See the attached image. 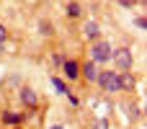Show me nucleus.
Listing matches in <instances>:
<instances>
[{
  "mask_svg": "<svg viewBox=\"0 0 147 129\" xmlns=\"http://www.w3.org/2000/svg\"><path fill=\"white\" fill-rule=\"evenodd\" d=\"M111 54H114V44L109 39H98V41L88 44V59L96 67H109L111 65Z\"/></svg>",
  "mask_w": 147,
  "mask_h": 129,
  "instance_id": "1",
  "label": "nucleus"
},
{
  "mask_svg": "<svg viewBox=\"0 0 147 129\" xmlns=\"http://www.w3.org/2000/svg\"><path fill=\"white\" fill-rule=\"evenodd\" d=\"M96 85L101 88V93H109V96L121 93V88H119V72L114 67H101L98 78H96Z\"/></svg>",
  "mask_w": 147,
  "mask_h": 129,
  "instance_id": "2",
  "label": "nucleus"
},
{
  "mask_svg": "<svg viewBox=\"0 0 147 129\" xmlns=\"http://www.w3.org/2000/svg\"><path fill=\"white\" fill-rule=\"evenodd\" d=\"M111 65H114L116 72H132V67H134V52H132V47H114Z\"/></svg>",
  "mask_w": 147,
  "mask_h": 129,
  "instance_id": "3",
  "label": "nucleus"
},
{
  "mask_svg": "<svg viewBox=\"0 0 147 129\" xmlns=\"http://www.w3.org/2000/svg\"><path fill=\"white\" fill-rule=\"evenodd\" d=\"M28 119H31V111H13V109H3L0 111V127L3 129L23 127Z\"/></svg>",
  "mask_w": 147,
  "mask_h": 129,
  "instance_id": "4",
  "label": "nucleus"
},
{
  "mask_svg": "<svg viewBox=\"0 0 147 129\" xmlns=\"http://www.w3.org/2000/svg\"><path fill=\"white\" fill-rule=\"evenodd\" d=\"M18 103L23 106V111H36L39 109V93L31 85H21L18 88Z\"/></svg>",
  "mask_w": 147,
  "mask_h": 129,
  "instance_id": "5",
  "label": "nucleus"
},
{
  "mask_svg": "<svg viewBox=\"0 0 147 129\" xmlns=\"http://www.w3.org/2000/svg\"><path fill=\"white\" fill-rule=\"evenodd\" d=\"M59 70H62V75H59V78H62L67 85L80 80V62H78L75 57H67V59L62 62V67H59Z\"/></svg>",
  "mask_w": 147,
  "mask_h": 129,
  "instance_id": "6",
  "label": "nucleus"
},
{
  "mask_svg": "<svg viewBox=\"0 0 147 129\" xmlns=\"http://www.w3.org/2000/svg\"><path fill=\"white\" fill-rule=\"evenodd\" d=\"M83 36H85V41L88 44H93V41H98V39H103V31H101V23L98 21H93V18H88L85 23H83Z\"/></svg>",
  "mask_w": 147,
  "mask_h": 129,
  "instance_id": "7",
  "label": "nucleus"
},
{
  "mask_svg": "<svg viewBox=\"0 0 147 129\" xmlns=\"http://www.w3.org/2000/svg\"><path fill=\"white\" fill-rule=\"evenodd\" d=\"M83 16H85V8H83L80 0H67V3H65V18H67V21H78V18H83Z\"/></svg>",
  "mask_w": 147,
  "mask_h": 129,
  "instance_id": "8",
  "label": "nucleus"
},
{
  "mask_svg": "<svg viewBox=\"0 0 147 129\" xmlns=\"http://www.w3.org/2000/svg\"><path fill=\"white\" fill-rule=\"evenodd\" d=\"M98 70H101V67H96L90 59L80 62V80H85L88 85H90V83H96V78H98Z\"/></svg>",
  "mask_w": 147,
  "mask_h": 129,
  "instance_id": "9",
  "label": "nucleus"
},
{
  "mask_svg": "<svg viewBox=\"0 0 147 129\" xmlns=\"http://www.w3.org/2000/svg\"><path fill=\"white\" fill-rule=\"evenodd\" d=\"M119 88H121V93H134V88H137L134 72H119Z\"/></svg>",
  "mask_w": 147,
  "mask_h": 129,
  "instance_id": "10",
  "label": "nucleus"
},
{
  "mask_svg": "<svg viewBox=\"0 0 147 129\" xmlns=\"http://www.w3.org/2000/svg\"><path fill=\"white\" fill-rule=\"evenodd\" d=\"M36 31H39V36H44V39H52V36H54V23H52L49 18H41V21L36 23Z\"/></svg>",
  "mask_w": 147,
  "mask_h": 129,
  "instance_id": "11",
  "label": "nucleus"
},
{
  "mask_svg": "<svg viewBox=\"0 0 147 129\" xmlns=\"http://www.w3.org/2000/svg\"><path fill=\"white\" fill-rule=\"evenodd\" d=\"M49 83H52V88H54L57 96H67V93H70V85H67L59 75H49Z\"/></svg>",
  "mask_w": 147,
  "mask_h": 129,
  "instance_id": "12",
  "label": "nucleus"
},
{
  "mask_svg": "<svg viewBox=\"0 0 147 129\" xmlns=\"http://www.w3.org/2000/svg\"><path fill=\"white\" fill-rule=\"evenodd\" d=\"M8 41H10V28H8L5 23H0V54L5 52V47H8Z\"/></svg>",
  "mask_w": 147,
  "mask_h": 129,
  "instance_id": "13",
  "label": "nucleus"
},
{
  "mask_svg": "<svg viewBox=\"0 0 147 129\" xmlns=\"http://www.w3.org/2000/svg\"><path fill=\"white\" fill-rule=\"evenodd\" d=\"M67 59V54L62 52V49H57V52H52V65L54 67H62V62Z\"/></svg>",
  "mask_w": 147,
  "mask_h": 129,
  "instance_id": "14",
  "label": "nucleus"
},
{
  "mask_svg": "<svg viewBox=\"0 0 147 129\" xmlns=\"http://www.w3.org/2000/svg\"><path fill=\"white\" fill-rule=\"evenodd\" d=\"M134 26H137L140 31H145V28H147V23H145V16H142V13H140V16H134Z\"/></svg>",
  "mask_w": 147,
  "mask_h": 129,
  "instance_id": "15",
  "label": "nucleus"
},
{
  "mask_svg": "<svg viewBox=\"0 0 147 129\" xmlns=\"http://www.w3.org/2000/svg\"><path fill=\"white\" fill-rule=\"evenodd\" d=\"M116 3H119V5H121L124 10H132V8L137 5V0H116Z\"/></svg>",
  "mask_w": 147,
  "mask_h": 129,
  "instance_id": "16",
  "label": "nucleus"
},
{
  "mask_svg": "<svg viewBox=\"0 0 147 129\" xmlns=\"http://www.w3.org/2000/svg\"><path fill=\"white\" fill-rule=\"evenodd\" d=\"M65 98H67V101H70V103H72V106H80V98H78V96H75V93H72V91H70V93H67V96H65Z\"/></svg>",
  "mask_w": 147,
  "mask_h": 129,
  "instance_id": "17",
  "label": "nucleus"
},
{
  "mask_svg": "<svg viewBox=\"0 0 147 129\" xmlns=\"http://www.w3.org/2000/svg\"><path fill=\"white\" fill-rule=\"evenodd\" d=\"M47 129H67V127H65V124H49Z\"/></svg>",
  "mask_w": 147,
  "mask_h": 129,
  "instance_id": "18",
  "label": "nucleus"
},
{
  "mask_svg": "<svg viewBox=\"0 0 147 129\" xmlns=\"http://www.w3.org/2000/svg\"><path fill=\"white\" fill-rule=\"evenodd\" d=\"M137 5H147V0H137Z\"/></svg>",
  "mask_w": 147,
  "mask_h": 129,
  "instance_id": "19",
  "label": "nucleus"
},
{
  "mask_svg": "<svg viewBox=\"0 0 147 129\" xmlns=\"http://www.w3.org/2000/svg\"><path fill=\"white\" fill-rule=\"evenodd\" d=\"M16 129H21V127H16Z\"/></svg>",
  "mask_w": 147,
  "mask_h": 129,
  "instance_id": "20",
  "label": "nucleus"
},
{
  "mask_svg": "<svg viewBox=\"0 0 147 129\" xmlns=\"http://www.w3.org/2000/svg\"><path fill=\"white\" fill-rule=\"evenodd\" d=\"M0 129H3V127H0Z\"/></svg>",
  "mask_w": 147,
  "mask_h": 129,
  "instance_id": "21",
  "label": "nucleus"
}]
</instances>
